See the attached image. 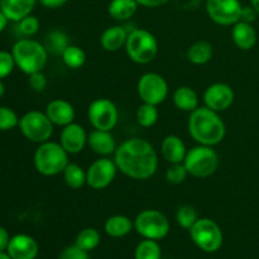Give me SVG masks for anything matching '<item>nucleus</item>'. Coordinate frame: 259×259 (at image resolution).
I'll list each match as a JSON object with an SVG mask.
<instances>
[{
	"instance_id": "nucleus-1",
	"label": "nucleus",
	"mask_w": 259,
	"mask_h": 259,
	"mask_svg": "<svg viewBox=\"0 0 259 259\" xmlns=\"http://www.w3.org/2000/svg\"><path fill=\"white\" fill-rule=\"evenodd\" d=\"M118 169L134 180H147L153 176L158 167L156 149L149 142L132 138L123 142L115 151Z\"/></svg>"
},
{
	"instance_id": "nucleus-2",
	"label": "nucleus",
	"mask_w": 259,
	"mask_h": 259,
	"mask_svg": "<svg viewBox=\"0 0 259 259\" xmlns=\"http://www.w3.org/2000/svg\"><path fill=\"white\" fill-rule=\"evenodd\" d=\"M190 136L202 146L219 144L225 137V124L218 111L211 110L207 106L197 108L191 111L189 119Z\"/></svg>"
},
{
	"instance_id": "nucleus-3",
	"label": "nucleus",
	"mask_w": 259,
	"mask_h": 259,
	"mask_svg": "<svg viewBox=\"0 0 259 259\" xmlns=\"http://www.w3.org/2000/svg\"><path fill=\"white\" fill-rule=\"evenodd\" d=\"M47 52L46 47L33 39L18 40L12 50L15 66L27 75L43 70L47 63Z\"/></svg>"
},
{
	"instance_id": "nucleus-4",
	"label": "nucleus",
	"mask_w": 259,
	"mask_h": 259,
	"mask_svg": "<svg viewBox=\"0 0 259 259\" xmlns=\"http://www.w3.org/2000/svg\"><path fill=\"white\" fill-rule=\"evenodd\" d=\"M68 164V153L56 142L40 143L34 153L35 169L43 176H55L65 171Z\"/></svg>"
},
{
	"instance_id": "nucleus-5",
	"label": "nucleus",
	"mask_w": 259,
	"mask_h": 259,
	"mask_svg": "<svg viewBox=\"0 0 259 259\" xmlns=\"http://www.w3.org/2000/svg\"><path fill=\"white\" fill-rule=\"evenodd\" d=\"M125 50L126 55L132 61L146 65L151 62L158 53V42L148 30L134 29L126 38Z\"/></svg>"
},
{
	"instance_id": "nucleus-6",
	"label": "nucleus",
	"mask_w": 259,
	"mask_h": 259,
	"mask_svg": "<svg viewBox=\"0 0 259 259\" xmlns=\"http://www.w3.org/2000/svg\"><path fill=\"white\" fill-rule=\"evenodd\" d=\"M184 164L190 175L205 179L217 172L219 167V156L210 146L200 144L187 152Z\"/></svg>"
},
{
	"instance_id": "nucleus-7",
	"label": "nucleus",
	"mask_w": 259,
	"mask_h": 259,
	"mask_svg": "<svg viewBox=\"0 0 259 259\" xmlns=\"http://www.w3.org/2000/svg\"><path fill=\"white\" fill-rule=\"evenodd\" d=\"M190 235L195 244L206 253H214L223 245V232L219 225L211 219L202 218L190 229Z\"/></svg>"
},
{
	"instance_id": "nucleus-8",
	"label": "nucleus",
	"mask_w": 259,
	"mask_h": 259,
	"mask_svg": "<svg viewBox=\"0 0 259 259\" xmlns=\"http://www.w3.org/2000/svg\"><path fill=\"white\" fill-rule=\"evenodd\" d=\"M19 128L23 136L34 143H45L52 137L53 123L46 113L33 110L20 118Z\"/></svg>"
},
{
	"instance_id": "nucleus-9",
	"label": "nucleus",
	"mask_w": 259,
	"mask_h": 259,
	"mask_svg": "<svg viewBox=\"0 0 259 259\" xmlns=\"http://www.w3.org/2000/svg\"><path fill=\"white\" fill-rule=\"evenodd\" d=\"M136 230L146 239H163L169 233V222L158 210H144L134 222Z\"/></svg>"
},
{
	"instance_id": "nucleus-10",
	"label": "nucleus",
	"mask_w": 259,
	"mask_h": 259,
	"mask_svg": "<svg viewBox=\"0 0 259 259\" xmlns=\"http://www.w3.org/2000/svg\"><path fill=\"white\" fill-rule=\"evenodd\" d=\"M89 120L99 131H111L118 123L119 113L115 104L108 99H96L89 106Z\"/></svg>"
},
{
	"instance_id": "nucleus-11",
	"label": "nucleus",
	"mask_w": 259,
	"mask_h": 259,
	"mask_svg": "<svg viewBox=\"0 0 259 259\" xmlns=\"http://www.w3.org/2000/svg\"><path fill=\"white\" fill-rule=\"evenodd\" d=\"M138 94L143 103L158 105L163 103L168 94V86L161 75L154 72L144 73L138 81Z\"/></svg>"
},
{
	"instance_id": "nucleus-12",
	"label": "nucleus",
	"mask_w": 259,
	"mask_h": 259,
	"mask_svg": "<svg viewBox=\"0 0 259 259\" xmlns=\"http://www.w3.org/2000/svg\"><path fill=\"white\" fill-rule=\"evenodd\" d=\"M243 7L239 0H207L206 12L211 20L222 25L235 24L242 18Z\"/></svg>"
},
{
	"instance_id": "nucleus-13",
	"label": "nucleus",
	"mask_w": 259,
	"mask_h": 259,
	"mask_svg": "<svg viewBox=\"0 0 259 259\" xmlns=\"http://www.w3.org/2000/svg\"><path fill=\"white\" fill-rule=\"evenodd\" d=\"M115 161L109 158L96 159L86 172V184L94 190H103L113 182L116 175Z\"/></svg>"
},
{
	"instance_id": "nucleus-14",
	"label": "nucleus",
	"mask_w": 259,
	"mask_h": 259,
	"mask_svg": "<svg viewBox=\"0 0 259 259\" xmlns=\"http://www.w3.org/2000/svg\"><path fill=\"white\" fill-rule=\"evenodd\" d=\"M204 101L207 108L211 110L224 111L229 109V106L234 101V91L227 83H214L205 91Z\"/></svg>"
},
{
	"instance_id": "nucleus-15",
	"label": "nucleus",
	"mask_w": 259,
	"mask_h": 259,
	"mask_svg": "<svg viewBox=\"0 0 259 259\" xmlns=\"http://www.w3.org/2000/svg\"><path fill=\"white\" fill-rule=\"evenodd\" d=\"M88 142V134L80 124L71 123L63 126L60 143L68 154L80 153Z\"/></svg>"
},
{
	"instance_id": "nucleus-16",
	"label": "nucleus",
	"mask_w": 259,
	"mask_h": 259,
	"mask_svg": "<svg viewBox=\"0 0 259 259\" xmlns=\"http://www.w3.org/2000/svg\"><path fill=\"white\" fill-rule=\"evenodd\" d=\"M7 250L12 259H34L38 254V244L29 235L17 234L10 238Z\"/></svg>"
},
{
	"instance_id": "nucleus-17",
	"label": "nucleus",
	"mask_w": 259,
	"mask_h": 259,
	"mask_svg": "<svg viewBox=\"0 0 259 259\" xmlns=\"http://www.w3.org/2000/svg\"><path fill=\"white\" fill-rule=\"evenodd\" d=\"M46 114L55 125L66 126L75 119V109L68 101L56 99L46 106Z\"/></svg>"
},
{
	"instance_id": "nucleus-18",
	"label": "nucleus",
	"mask_w": 259,
	"mask_h": 259,
	"mask_svg": "<svg viewBox=\"0 0 259 259\" xmlns=\"http://www.w3.org/2000/svg\"><path fill=\"white\" fill-rule=\"evenodd\" d=\"M37 0H0V10L13 22H19L29 15Z\"/></svg>"
},
{
	"instance_id": "nucleus-19",
	"label": "nucleus",
	"mask_w": 259,
	"mask_h": 259,
	"mask_svg": "<svg viewBox=\"0 0 259 259\" xmlns=\"http://www.w3.org/2000/svg\"><path fill=\"white\" fill-rule=\"evenodd\" d=\"M88 143L90 148L100 156H108V154L114 153L116 151L115 139H114L110 131L95 129L88 137Z\"/></svg>"
},
{
	"instance_id": "nucleus-20",
	"label": "nucleus",
	"mask_w": 259,
	"mask_h": 259,
	"mask_svg": "<svg viewBox=\"0 0 259 259\" xmlns=\"http://www.w3.org/2000/svg\"><path fill=\"white\" fill-rule=\"evenodd\" d=\"M232 38L238 48L248 51L254 47L255 42H257V33L250 23L239 20L234 24V28L232 30Z\"/></svg>"
},
{
	"instance_id": "nucleus-21",
	"label": "nucleus",
	"mask_w": 259,
	"mask_h": 259,
	"mask_svg": "<svg viewBox=\"0 0 259 259\" xmlns=\"http://www.w3.org/2000/svg\"><path fill=\"white\" fill-rule=\"evenodd\" d=\"M162 156L169 163H182L186 157V147L177 136H167L161 146Z\"/></svg>"
},
{
	"instance_id": "nucleus-22",
	"label": "nucleus",
	"mask_w": 259,
	"mask_h": 259,
	"mask_svg": "<svg viewBox=\"0 0 259 259\" xmlns=\"http://www.w3.org/2000/svg\"><path fill=\"white\" fill-rule=\"evenodd\" d=\"M128 34L129 33L126 32L124 27H120V25H114V27H110L106 30H104L100 39L101 46H103V48L105 51H109V52H115V51L120 50L123 46H125Z\"/></svg>"
},
{
	"instance_id": "nucleus-23",
	"label": "nucleus",
	"mask_w": 259,
	"mask_h": 259,
	"mask_svg": "<svg viewBox=\"0 0 259 259\" xmlns=\"http://www.w3.org/2000/svg\"><path fill=\"white\" fill-rule=\"evenodd\" d=\"M174 103L177 109L182 111H194L199 105V96L194 89L189 86H181L174 94Z\"/></svg>"
},
{
	"instance_id": "nucleus-24",
	"label": "nucleus",
	"mask_w": 259,
	"mask_h": 259,
	"mask_svg": "<svg viewBox=\"0 0 259 259\" xmlns=\"http://www.w3.org/2000/svg\"><path fill=\"white\" fill-rule=\"evenodd\" d=\"M138 5L137 0H111L108 12L115 20H126L136 14Z\"/></svg>"
},
{
	"instance_id": "nucleus-25",
	"label": "nucleus",
	"mask_w": 259,
	"mask_h": 259,
	"mask_svg": "<svg viewBox=\"0 0 259 259\" xmlns=\"http://www.w3.org/2000/svg\"><path fill=\"white\" fill-rule=\"evenodd\" d=\"M132 229H133V223L128 217H124V215H114L109 218L105 223L106 234L113 238L125 237L132 232Z\"/></svg>"
},
{
	"instance_id": "nucleus-26",
	"label": "nucleus",
	"mask_w": 259,
	"mask_h": 259,
	"mask_svg": "<svg viewBox=\"0 0 259 259\" xmlns=\"http://www.w3.org/2000/svg\"><path fill=\"white\" fill-rule=\"evenodd\" d=\"M187 58L195 65H205L212 58V46L206 40L194 43L187 51Z\"/></svg>"
},
{
	"instance_id": "nucleus-27",
	"label": "nucleus",
	"mask_w": 259,
	"mask_h": 259,
	"mask_svg": "<svg viewBox=\"0 0 259 259\" xmlns=\"http://www.w3.org/2000/svg\"><path fill=\"white\" fill-rule=\"evenodd\" d=\"M66 185L73 190H77L86 184V174L78 164L68 163L63 171Z\"/></svg>"
},
{
	"instance_id": "nucleus-28",
	"label": "nucleus",
	"mask_w": 259,
	"mask_h": 259,
	"mask_svg": "<svg viewBox=\"0 0 259 259\" xmlns=\"http://www.w3.org/2000/svg\"><path fill=\"white\" fill-rule=\"evenodd\" d=\"M68 46V37L62 30H52L46 39V50L53 55H62Z\"/></svg>"
},
{
	"instance_id": "nucleus-29",
	"label": "nucleus",
	"mask_w": 259,
	"mask_h": 259,
	"mask_svg": "<svg viewBox=\"0 0 259 259\" xmlns=\"http://www.w3.org/2000/svg\"><path fill=\"white\" fill-rule=\"evenodd\" d=\"M99 243H100V234H99L98 230L94 229V228H86L78 233L75 244L80 247L81 249L89 252V250L95 249Z\"/></svg>"
},
{
	"instance_id": "nucleus-30",
	"label": "nucleus",
	"mask_w": 259,
	"mask_h": 259,
	"mask_svg": "<svg viewBox=\"0 0 259 259\" xmlns=\"http://www.w3.org/2000/svg\"><path fill=\"white\" fill-rule=\"evenodd\" d=\"M61 56L65 65L70 68H80L86 61V53L78 46L70 45Z\"/></svg>"
},
{
	"instance_id": "nucleus-31",
	"label": "nucleus",
	"mask_w": 259,
	"mask_h": 259,
	"mask_svg": "<svg viewBox=\"0 0 259 259\" xmlns=\"http://www.w3.org/2000/svg\"><path fill=\"white\" fill-rule=\"evenodd\" d=\"M157 120H158V109L156 105L143 103V105L139 106L137 110V121L142 126L149 128L154 125Z\"/></svg>"
},
{
	"instance_id": "nucleus-32",
	"label": "nucleus",
	"mask_w": 259,
	"mask_h": 259,
	"mask_svg": "<svg viewBox=\"0 0 259 259\" xmlns=\"http://www.w3.org/2000/svg\"><path fill=\"white\" fill-rule=\"evenodd\" d=\"M136 259H161V248L157 240L146 239L138 244Z\"/></svg>"
},
{
	"instance_id": "nucleus-33",
	"label": "nucleus",
	"mask_w": 259,
	"mask_h": 259,
	"mask_svg": "<svg viewBox=\"0 0 259 259\" xmlns=\"http://www.w3.org/2000/svg\"><path fill=\"white\" fill-rule=\"evenodd\" d=\"M176 219L179 225H181L185 229H191L192 225L197 222V211L195 207L191 205H184V206L179 207L176 212Z\"/></svg>"
},
{
	"instance_id": "nucleus-34",
	"label": "nucleus",
	"mask_w": 259,
	"mask_h": 259,
	"mask_svg": "<svg viewBox=\"0 0 259 259\" xmlns=\"http://www.w3.org/2000/svg\"><path fill=\"white\" fill-rule=\"evenodd\" d=\"M17 125H19V119L15 111L8 106H0V131H10Z\"/></svg>"
},
{
	"instance_id": "nucleus-35",
	"label": "nucleus",
	"mask_w": 259,
	"mask_h": 259,
	"mask_svg": "<svg viewBox=\"0 0 259 259\" xmlns=\"http://www.w3.org/2000/svg\"><path fill=\"white\" fill-rule=\"evenodd\" d=\"M189 175L184 162L182 163H172V166L167 169L166 180L169 184L179 185L186 180V176Z\"/></svg>"
},
{
	"instance_id": "nucleus-36",
	"label": "nucleus",
	"mask_w": 259,
	"mask_h": 259,
	"mask_svg": "<svg viewBox=\"0 0 259 259\" xmlns=\"http://www.w3.org/2000/svg\"><path fill=\"white\" fill-rule=\"evenodd\" d=\"M18 28H19L22 34L33 35L38 32V29H39V20L29 14L18 22Z\"/></svg>"
},
{
	"instance_id": "nucleus-37",
	"label": "nucleus",
	"mask_w": 259,
	"mask_h": 259,
	"mask_svg": "<svg viewBox=\"0 0 259 259\" xmlns=\"http://www.w3.org/2000/svg\"><path fill=\"white\" fill-rule=\"evenodd\" d=\"M15 61L13 57L12 52H7V51H0V80L12 73L14 70Z\"/></svg>"
},
{
	"instance_id": "nucleus-38",
	"label": "nucleus",
	"mask_w": 259,
	"mask_h": 259,
	"mask_svg": "<svg viewBox=\"0 0 259 259\" xmlns=\"http://www.w3.org/2000/svg\"><path fill=\"white\" fill-rule=\"evenodd\" d=\"M60 259H89V254L86 250L81 249L75 244L65 248L61 253Z\"/></svg>"
},
{
	"instance_id": "nucleus-39",
	"label": "nucleus",
	"mask_w": 259,
	"mask_h": 259,
	"mask_svg": "<svg viewBox=\"0 0 259 259\" xmlns=\"http://www.w3.org/2000/svg\"><path fill=\"white\" fill-rule=\"evenodd\" d=\"M29 85L34 91H43L47 86V77L42 71L30 73L29 75Z\"/></svg>"
},
{
	"instance_id": "nucleus-40",
	"label": "nucleus",
	"mask_w": 259,
	"mask_h": 259,
	"mask_svg": "<svg viewBox=\"0 0 259 259\" xmlns=\"http://www.w3.org/2000/svg\"><path fill=\"white\" fill-rule=\"evenodd\" d=\"M257 15H258V13L255 12L254 8H253V7L243 8L242 18H240V20H243V22L250 23V22H253V20L255 19V17H257Z\"/></svg>"
},
{
	"instance_id": "nucleus-41",
	"label": "nucleus",
	"mask_w": 259,
	"mask_h": 259,
	"mask_svg": "<svg viewBox=\"0 0 259 259\" xmlns=\"http://www.w3.org/2000/svg\"><path fill=\"white\" fill-rule=\"evenodd\" d=\"M9 242H10L9 234H8V232L4 229V228L0 227V252H4L5 249H8Z\"/></svg>"
},
{
	"instance_id": "nucleus-42",
	"label": "nucleus",
	"mask_w": 259,
	"mask_h": 259,
	"mask_svg": "<svg viewBox=\"0 0 259 259\" xmlns=\"http://www.w3.org/2000/svg\"><path fill=\"white\" fill-rule=\"evenodd\" d=\"M168 0H137L139 5L142 7H146V8H157V7H161V5L166 4Z\"/></svg>"
},
{
	"instance_id": "nucleus-43",
	"label": "nucleus",
	"mask_w": 259,
	"mask_h": 259,
	"mask_svg": "<svg viewBox=\"0 0 259 259\" xmlns=\"http://www.w3.org/2000/svg\"><path fill=\"white\" fill-rule=\"evenodd\" d=\"M40 4L45 5L46 8H51V9H56V8H61L65 5L68 0H39Z\"/></svg>"
},
{
	"instance_id": "nucleus-44",
	"label": "nucleus",
	"mask_w": 259,
	"mask_h": 259,
	"mask_svg": "<svg viewBox=\"0 0 259 259\" xmlns=\"http://www.w3.org/2000/svg\"><path fill=\"white\" fill-rule=\"evenodd\" d=\"M8 22H9V19L7 18V15L4 14V13L0 10V33L3 32V30L5 29V27H7Z\"/></svg>"
},
{
	"instance_id": "nucleus-45",
	"label": "nucleus",
	"mask_w": 259,
	"mask_h": 259,
	"mask_svg": "<svg viewBox=\"0 0 259 259\" xmlns=\"http://www.w3.org/2000/svg\"><path fill=\"white\" fill-rule=\"evenodd\" d=\"M250 3H252V7L254 8V10L259 15V0H250Z\"/></svg>"
},
{
	"instance_id": "nucleus-46",
	"label": "nucleus",
	"mask_w": 259,
	"mask_h": 259,
	"mask_svg": "<svg viewBox=\"0 0 259 259\" xmlns=\"http://www.w3.org/2000/svg\"><path fill=\"white\" fill-rule=\"evenodd\" d=\"M4 93H5V85H4V83H3V81L0 80V98H2V96L4 95Z\"/></svg>"
},
{
	"instance_id": "nucleus-47",
	"label": "nucleus",
	"mask_w": 259,
	"mask_h": 259,
	"mask_svg": "<svg viewBox=\"0 0 259 259\" xmlns=\"http://www.w3.org/2000/svg\"><path fill=\"white\" fill-rule=\"evenodd\" d=\"M0 259H12V257L9 254H7V253L0 252Z\"/></svg>"
}]
</instances>
